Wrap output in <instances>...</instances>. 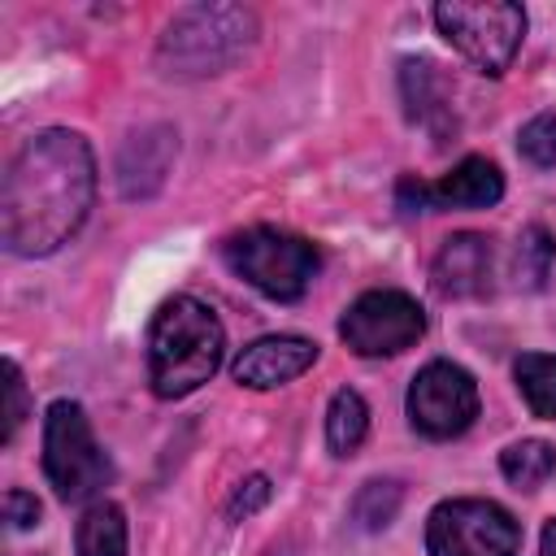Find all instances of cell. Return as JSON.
<instances>
[{
  "label": "cell",
  "mask_w": 556,
  "mask_h": 556,
  "mask_svg": "<svg viewBox=\"0 0 556 556\" xmlns=\"http://www.w3.org/2000/svg\"><path fill=\"white\" fill-rule=\"evenodd\" d=\"M96 200V156L78 130H39L0 187V239L13 256H48L78 235Z\"/></svg>",
  "instance_id": "cell-1"
},
{
  "label": "cell",
  "mask_w": 556,
  "mask_h": 556,
  "mask_svg": "<svg viewBox=\"0 0 556 556\" xmlns=\"http://www.w3.org/2000/svg\"><path fill=\"white\" fill-rule=\"evenodd\" d=\"M226 330L217 313L191 295H174L148 326V382L161 400H182L222 365Z\"/></svg>",
  "instance_id": "cell-2"
},
{
  "label": "cell",
  "mask_w": 556,
  "mask_h": 556,
  "mask_svg": "<svg viewBox=\"0 0 556 556\" xmlns=\"http://www.w3.org/2000/svg\"><path fill=\"white\" fill-rule=\"evenodd\" d=\"M256 39V13L243 4H195L174 13L161 35V65L178 78H204L235 65Z\"/></svg>",
  "instance_id": "cell-3"
},
{
  "label": "cell",
  "mask_w": 556,
  "mask_h": 556,
  "mask_svg": "<svg viewBox=\"0 0 556 556\" xmlns=\"http://www.w3.org/2000/svg\"><path fill=\"white\" fill-rule=\"evenodd\" d=\"M222 252H226V265L269 300H300L321 265L308 239L274 230V226L239 230L222 243Z\"/></svg>",
  "instance_id": "cell-4"
},
{
  "label": "cell",
  "mask_w": 556,
  "mask_h": 556,
  "mask_svg": "<svg viewBox=\"0 0 556 556\" xmlns=\"http://www.w3.org/2000/svg\"><path fill=\"white\" fill-rule=\"evenodd\" d=\"M43 473L61 500H91L113 478V465L74 400H56L43 417Z\"/></svg>",
  "instance_id": "cell-5"
},
{
  "label": "cell",
  "mask_w": 556,
  "mask_h": 556,
  "mask_svg": "<svg viewBox=\"0 0 556 556\" xmlns=\"http://www.w3.org/2000/svg\"><path fill=\"white\" fill-rule=\"evenodd\" d=\"M434 22L443 30V39L465 52L482 74L500 78L517 48H521V35H526V13L521 4H508V0H443L434 4Z\"/></svg>",
  "instance_id": "cell-6"
},
{
  "label": "cell",
  "mask_w": 556,
  "mask_h": 556,
  "mask_svg": "<svg viewBox=\"0 0 556 556\" xmlns=\"http://www.w3.org/2000/svg\"><path fill=\"white\" fill-rule=\"evenodd\" d=\"M521 526L491 500H443L426 521L430 556H517Z\"/></svg>",
  "instance_id": "cell-7"
},
{
  "label": "cell",
  "mask_w": 556,
  "mask_h": 556,
  "mask_svg": "<svg viewBox=\"0 0 556 556\" xmlns=\"http://www.w3.org/2000/svg\"><path fill=\"white\" fill-rule=\"evenodd\" d=\"M339 334L356 356H395L426 334V313L404 291H365L343 313Z\"/></svg>",
  "instance_id": "cell-8"
},
{
  "label": "cell",
  "mask_w": 556,
  "mask_h": 556,
  "mask_svg": "<svg viewBox=\"0 0 556 556\" xmlns=\"http://www.w3.org/2000/svg\"><path fill=\"white\" fill-rule=\"evenodd\" d=\"M478 417V382L452 365V361H430L413 387H408V421L426 439H452L469 430Z\"/></svg>",
  "instance_id": "cell-9"
},
{
  "label": "cell",
  "mask_w": 556,
  "mask_h": 556,
  "mask_svg": "<svg viewBox=\"0 0 556 556\" xmlns=\"http://www.w3.org/2000/svg\"><path fill=\"white\" fill-rule=\"evenodd\" d=\"M317 361V343L300 339V334H265L256 343H248L235 356V382L252 387V391H269L282 387L291 378H300L304 369H313Z\"/></svg>",
  "instance_id": "cell-10"
},
{
  "label": "cell",
  "mask_w": 556,
  "mask_h": 556,
  "mask_svg": "<svg viewBox=\"0 0 556 556\" xmlns=\"http://www.w3.org/2000/svg\"><path fill=\"white\" fill-rule=\"evenodd\" d=\"M430 282L443 300H469V295H486L491 291V239L486 235H452L434 265H430Z\"/></svg>",
  "instance_id": "cell-11"
},
{
  "label": "cell",
  "mask_w": 556,
  "mask_h": 556,
  "mask_svg": "<svg viewBox=\"0 0 556 556\" xmlns=\"http://www.w3.org/2000/svg\"><path fill=\"white\" fill-rule=\"evenodd\" d=\"M174 130L169 126H148L139 135H130V143L117 156V187L126 200H148L161 191L169 165H174Z\"/></svg>",
  "instance_id": "cell-12"
},
{
  "label": "cell",
  "mask_w": 556,
  "mask_h": 556,
  "mask_svg": "<svg viewBox=\"0 0 556 556\" xmlns=\"http://www.w3.org/2000/svg\"><path fill=\"white\" fill-rule=\"evenodd\" d=\"M504 195V174L486 156H465L439 182H426V213L430 208H491Z\"/></svg>",
  "instance_id": "cell-13"
},
{
  "label": "cell",
  "mask_w": 556,
  "mask_h": 556,
  "mask_svg": "<svg viewBox=\"0 0 556 556\" xmlns=\"http://www.w3.org/2000/svg\"><path fill=\"white\" fill-rule=\"evenodd\" d=\"M400 87H404L408 117L421 122V126H430L434 135H443L447 122H452V100H447V87H443L439 70L430 61H404L400 65Z\"/></svg>",
  "instance_id": "cell-14"
},
{
  "label": "cell",
  "mask_w": 556,
  "mask_h": 556,
  "mask_svg": "<svg viewBox=\"0 0 556 556\" xmlns=\"http://www.w3.org/2000/svg\"><path fill=\"white\" fill-rule=\"evenodd\" d=\"M78 556H126V513L113 500H96L74 534Z\"/></svg>",
  "instance_id": "cell-15"
},
{
  "label": "cell",
  "mask_w": 556,
  "mask_h": 556,
  "mask_svg": "<svg viewBox=\"0 0 556 556\" xmlns=\"http://www.w3.org/2000/svg\"><path fill=\"white\" fill-rule=\"evenodd\" d=\"M365 430H369V408L356 391H334L330 400V413H326V443L334 456H352L361 443H365Z\"/></svg>",
  "instance_id": "cell-16"
},
{
  "label": "cell",
  "mask_w": 556,
  "mask_h": 556,
  "mask_svg": "<svg viewBox=\"0 0 556 556\" xmlns=\"http://www.w3.org/2000/svg\"><path fill=\"white\" fill-rule=\"evenodd\" d=\"M500 469H504V478L513 486L534 491V486H543L556 473V447L543 443V439H521V443L500 452Z\"/></svg>",
  "instance_id": "cell-17"
},
{
  "label": "cell",
  "mask_w": 556,
  "mask_h": 556,
  "mask_svg": "<svg viewBox=\"0 0 556 556\" xmlns=\"http://www.w3.org/2000/svg\"><path fill=\"white\" fill-rule=\"evenodd\" d=\"M513 378L530 404L534 417H547L556 421V356H543V352H526L517 356L513 365Z\"/></svg>",
  "instance_id": "cell-18"
},
{
  "label": "cell",
  "mask_w": 556,
  "mask_h": 556,
  "mask_svg": "<svg viewBox=\"0 0 556 556\" xmlns=\"http://www.w3.org/2000/svg\"><path fill=\"white\" fill-rule=\"evenodd\" d=\"M400 500H404L400 482L374 478V482H365V486L356 491V500H352V517H356L365 530H382V526H391V521H395Z\"/></svg>",
  "instance_id": "cell-19"
},
{
  "label": "cell",
  "mask_w": 556,
  "mask_h": 556,
  "mask_svg": "<svg viewBox=\"0 0 556 556\" xmlns=\"http://www.w3.org/2000/svg\"><path fill=\"white\" fill-rule=\"evenodd\" d=\"M552 256H556L552 235L543 226H526L521 239H517V282L521 287H543Z\"/></svg>",
  "instance_id": "cell-20"
},
{
  "label": "cell",
  "mask_w": 556,
  "mask_h": 556,
  "mask_svg": "<svg viewBox=\"0 0 556 556\" xmlns=\"http://www.w3.org/2000/svg\"><path fill=\"white\" fill-rule=\"evenodd\" d=\"M517 148H521V156H526L530 165H539V169L556 165V113L530 117V122L521 126V135H517Z\"/></svg>",
  "instance_id": "cell-21"
},
{
  "label": "cell",
  "mask_w": 556,
  "mask_h": 556,
  "mask_svg": "<svg viewBox=\"0 0 556 556\" xmlns=\"http://www.w3.org/2000/svg\"><path fill=\"white\" fill-rule=\"evenodd\" d=\"M4 443H13L17 426L26 421V382H22V369L13 361H4Z\"/></svg>",
  "instance_id": "cell-22"
},
{
  "label": "cell",
  "mask_w": 556,
  "mask_h": 556,
  "mask_svg": "<svg viewBox=\"0 0 556 556\" xmlns=\"http://www.w3.org/2000/svg\"><path fill=\"white\" fill-rule=\"evenodd\" d=\"M4 521L13 526V530H30V526H39V500L30 495V491H9L4 495Z\"/></svg>",
  "instance_id": "cell-23"
},
{
  "label": "cell",
  "mask_w": 556,
  "mask_h": 556,
  "mask_svg": "<svg viewBox=\"0 0 556 556\" xmlns=\"http://www.w3.org/2000/svg\"><path fill=\"white\" fill-rule=\"evenodd\" d=\"M269 500V478H248L239 491H235V500H230V517H248V513H256L261 504Z\"/></svg>",
  "instance_id": "cell-24"
},
{
  "label": "cell",
  "mask_w": 556,
  "mask_h": 556,
  "mask_svg": "<svg viewBox=\"0 0 556 556\" xmlns=\"http://www.w3.org/2000/svg\"><path fill=\"white\" fill-rule=\"evenodd\" d=\"M539 556H556V517L543 526V543H539Z\"/></svg>",
  "instance_id": "cell-25"
}]
</instances>
